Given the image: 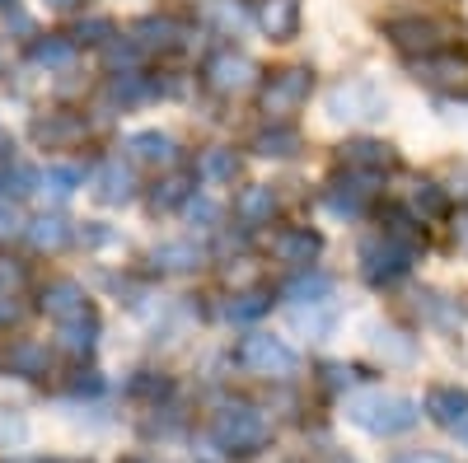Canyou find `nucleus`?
I'll return each mask as SVG.
<instances>
[{
	"mask_svg": "<svg viewBox=\"0 0 468 463\" xmlns=\"http://www.w3.org/2000/svg\"><path fill=\"white\" fill-rule=\"evenodd\" d=\"M388 463H454V458H445L436 449H403V454H394Z\"/></svg>",
	"mask_w": 468,
	"mask_h": 463,
	"instance_id": "38",
	"label": "nucleus"
},
{
	"mask_svg": "<svg viewBox=\"0 0 468 463\" xmlns=\"http://www.w3.org/2000/svg\"><path fill=\"white\" fill-rule=\"evenodd\" d=\"M234 216H239L244 225H267L271 216H277V192H271L267 183L244 187L239 197H234Z\"/></svg>",
	"mask_w": 468,
	"mask_h": 463,
	"instance_id": "19",
	"label": "nucleus"
},
{
	"mask_svg": "<svg viewBox=\"0 0 468 463\" xmlns=\"http://www.w3.org/2000/svg\"><path fill=\"white\" fill-rule=\"evenodd\" d=\"M291 323H295L300 332H314V337H328V332L337 328L328 300H324V304H291Z\"/></svg>",
	"mask_w": 468,
	"mask_h": 463,
	"instance_id": "28",
	"label": "nucleus"
},
{
	"mask_svg": "<svg viewBox=\"0 0 468 463\" xmlns=\"http://www.w3.org/2000/svg\"><path fill=\"white\" fill-rule=\"evenodd\" d=\"M10 370H15V374H28V379L48 374V346H37V342H19L15 352H10Z\"/></svg>",
	"mask_w": 468,
	"mask_h": 463,
	"instance_id": "31",
	"label": "nucleus"
},
{
	"mask_svg": "<svg viewBox=\"0 0 468 463\" xmlns=\"http://www.w3.org/2000/svg\"><path fill=\"white\" fill-rule=\"evenodd\" d=\"M132 33H136L141 52H178V47H187V28L174 24V19H141Z\"/></svg>",
	"mask_w": 468,
	"mask_h": 463,
	"instance_id": "16",
	"label": "nucleus"
},
{
	"mask_svg": "<svg viewBox=\"0 0 468 463\" xmlns=\"http://www.w3.org/2000/svg\"><path fill=\"white\" fill-rule=\"evenodd\" d=\"M15 229H19V216L10 211V202H0V239L15 235Z\"/></svg>",
	"mask_w": 468,
	"mask_h": 463,
	"instance_id": "40",
	"label": "nucleus"
},
{
	"mask_svg": "<svg viewBox=\"0 0 468 463\" xmlns=\"http://www.w3.org/2000/svg\"><path fill=\"white\" fill-rule=\"evenodd\" d=\"M85 0H48V10H57V15H70V10H80Z\"/></svg>",
	"mask_w": 468,
	"mask_h": 463,
	"instance_id": "43",
	"label": "nucleus"
},
{
	"mask_svg": "<svg viewBox=\"0 0 468 463\" xmlns=\"http://www.w3.org/2000/svg\"><path fill=\"white\" fill-rule=\"evenodd\" d=\"M384 37H388V43H394L399 52H408V57H431V52H441V43L450 37V28H445L441 19L399 15V19L384 24Z\"/></svg>",
	"mask_w": 468,
	"mask_h": 463,
	"instance_id": "6",
	"label": "nucleus"
},
{
	"mask_svg": "<svg viewBox=\"0 0 468 463\" xmlns=\"http://www.w3.org/2000/svg\"><path fill=\"white\" fill-rule=\"evenodd\" d=\"M211 436L220 449L229 454H258L267 440H271V421L267 412H258L253 403H225L216 416H211Z\"/></svg>",
	"mask_w": 468,
	"mask_h": 463,
	"instance_id": "2",
	"label": "nucleus"
},
{
	"mask_svg": "<svg viewBox=\"0 0 468 463\" xmlns=\"http://www.w3.org/2000/svg\"><path fill=\"white\" fill-rule=\"evenodd\" d=\"M234 174H239V160H234V150L211 145V150L202 154V178H211V183H234Z\"/></svg>",
	"mask_w": 468,
	"mask_h": 463,
	"instance_id": "33",
	"label": "nucleus"
},
{
	"mask_svg": "<svg viewBox=\"0 0 468 463\" xmlns=\"http://www.w3.org/2000/svg\"><path fill=\"white\" fill-rule=\"evenodd\" d=\"M24 235H28V244H33L37 253H61V248L70 244V225H66L61 216H37V220L24 225Z\"/></svg>",
	"mask_w": 468,
	"mask_h": 463,
	"instance_id": "21",
	"label": "nucleus"
},
{
	"mask_svg": "<svg viewBox=\"0 0 468 463\" xmlns=\"http://www.w3.org/2000/svg\"><path fill=\"white\" fill-rule=\"evenodd\" d=\"M43 314L61 328V323H80V319H90L94 309H90V295L75 286V281H48V290H43Z\"/></svg>",
	"mask_w": 468,
	"mask_h": 463,
	"instance_id": "12",
	"label": "nucleus"
},
{
	"mask_svg": "<svg viewBox=\"0 0 468 463\" xmlns=\"http://www.w3.org/2000/svg\"><path fill=\"white\" fill-rule=\"evenodd\" d=\"M85 132H90V122L75 118V112H48V118L33 122V141L48 150H66L75 141H85Z\"/></svg>",
	"mask_w": 468,
	"mask_h": 463,
	"instance_id": "14",
	"label": "nucleus"
},
{
	"mask_svg": "<svg viewBox=\"0 0 468 463\" xmlns=\"http://www.w3.org/2000/svg\"><path fill=\"white\" fill-rule=\"evenodd\" d=\"M94 342H99V319H80V323H61V346L70 356H90L94 352Z\"/></svg>",
	"mask_w": 468,
	"mask_h": 463,
	"instance_id": "30",
	"label": "nucleus"
},
{
	"mask_svg": "<svg viewBox=\"0 0 468 463\" xmlns=\"http://www.w3.org/2000/svg\"><path fill=\"white\" fill-rule=\"evenodd\" d=\"M295 150H300V136L291 127H267L253 136V154H262V160H291Z\"/></svg>",
	"mask_w": 468,
	"mask_h": 463,
	"instance_id": "25",
	"label": "nucleus"
},
{
	"mask_svg": "<svg viewBox=\"0 0 468 463\" xmlns=\"http://www.w3.org/2000/svg\"><path fill=\"white\" fill-rule=\"evenodd\" d=\"M342 154H346V164H351V169H366V174H379V169L394 164V150L379 145V141H351Z\"/></svg>",
	"mask_w": 468,
	"mask_h": 463,
	"instance_id": "24",
	"label": "nucleus"
},
{
	"mask_svg": "<svg viewBox=\"0 0 468 463\" xmlns=\"http://www.w3.org/2000/svg\"><path fill=\"white\" fill-rule=\"evenodd\" d=\"M183 202H192V183L187 178H165L160 187H154V211H174Z\"/></svg>",
	"mask_w": 468,
	"mask_h": 463,
	"instance_id": "36",
	"label": "nucleus"
},
{
	"mask_svg": "<svg viewBox=\"0 0 468 463\" xmlns=\"http://www.w3.org/2000/svg\"><path fill=\"white\" fill-rule=\"evenodd\" d=\"M454 239H459V248L468 253V211H463V216L454 220Z\"/></svg>",
	"mask_w": 468,
	"mask_h": 463,
	"instance_id": "42",
	"label": "nucleus"
},
{
	"mask_svg": "<svg viewBox=\"0 0 468 463\" xmlns=\"http://www.w3.org/2000/svg\"><path fill=\"white\" fill-rule=\"evenodd\" d=\"M267 304H271V295H262V290L234 295V300L225 304V319H229V323H253V319H262V314H267Z\"/></svg>",
	"mask_w": 468,
	"mask_h": 463,
	"instance_id": "32",
	"label": "nucleus"
},
{
	"mask_svg": "<svg viewBox=\"0 0 468 463\" xmlns=\"http://www.w3.org/2000/svg\"><path fill=\"white\" fill-rule=\"evenodd\" d=\"M417 80L431 85L441 94L468 99V52H431V57H417Z\"/></svg>",
	"mask_w": 468,
	"mask_h": 463,
	"instance_id": "7",
	"label": "nucleus"
},
{
	"mask_svg": "<svg viewBox=\"0 0 468 463\" xmlns=\"http://www.w3.org/2000/svg\"><path fill=\"white\" fill-rule=\"evenodd\" d=\"M28 61L37 70H66L75 61V37H61V33H48V37H37V43L28 47Z\"/></svg>",
	"mask_w": 468,
	"mask_h": 463,
	"instance_id": "20",
	"label": "nucleus"
},
{
	"mask_svg": "<svg viewBox=\"0 0 468 463\" xmlns=\"http://www.w3.org/2000/svg\"><path fill=\"white\" fill-rule=\"evenodd\" d=\"M5 150H10V132H5V127H0V154H5Z\"/></svg>",
	"mask_w": 468,
	"mask_h": 463,
	"instance_id": "45",
	"label": "nucleus"
},
{
	"mask_svg": "<svg viewBox=\"0 0 468 463\" xmlns=\"http://www.w3.org/2000/svg\"><path fill=\"white\" fill-rule=\"evenodd\" d=\"M271 253H277V262H291V267H309L319 253H324V235L319 229H304V225H295V229H282L277 239H271Z\"/></svg>",
	"mask_w": 468,
	"mask_h": 463,
	"instance_id": "13",
	"label": "nucleus"
},
{
	"mask_svg": "<svg viewBox=\"0 0 468 463\" xmlns=\"http://www.w3.org/2000/svg\"><path fill=\"white\" fill-rule=\"evenodd\" d=\"M127 150H132V160H141V164H174V136H165V132H132V141H127Z\"/></svg>",
	"mask_w": 468,
	"mask_h": 463,
	"instance_id": "23",
	"label": "nucleus"
},
{
	"mask_svg": "<svg viewBox=\"0 0 468 463\" xmlns=\"http://www.w3.org/2000/svg\"><path fill=\"white\" fill-rule=\"evenodd\" d=\"M90 187H94V197L103 202V206H127L132 197H136V174H132V164H122L112 154V160H103L94 174H90Z\"/></svg>",
	"mask_w": 468,
	"mask_h": 463,
	"instance_id": "10",
	"label": "nucleus"
},
{
	"mask_svg": "<svg viewBox=\"0 0 468 463\" xmlns=\"http://www.w3.org/2000/svg\"><path fill=\"white\" fill-rule=\"evenodd\" d=\"M356 384V370L351 365H324V389L328 394H342V389H351Z\"/></svg>",
	"mask_w": 468,
	"mask_h": 463,
	"instance_id": "37",
	"label": "nucleus"
},
{
	"mask_svg": "<svg viewBox=\"0 0 468 463\" xmlns=\"http://www.w3.org/2000/svg\"><path fill=\"white\" fill-rule=\"evenodd\" d=\"M384 235L394 239V244H403L408 253H421V244H426V239H421V225H417L408 211H388V216H384Z\"/></svg>",
	"mask_w": 468,
	"mask_h": 463,
	"instance_id": "29",
	"label": "nucleus"
},
{
	"mask_svg": "<svg viewBox=\"0 0 468 463\" xmlns=\"http://www.w3.org/2000/svg\"><path fill=\"white\" fill-rule=\"evenodd\" d=\"M239 365L262 374V379H291L300 370V356L291 352V346L282 337H271V332H249L239 342Z\"/></svg>",
	"mask_w": 468,
	"mask_h": 463,
	"instance_id": "4",
	"label": "nucleus"
},
{
	"mask_svg": "<svg viewBox=\"0 0 468 463\" xmlns=\"http://www.w3.org/2000/svg\"><path fill=\"white\" fill-rule=\"evenodd\" d=\"M309 89H314V75L304 66H286V70L271 75V85L262 89V112L267 118H291V112L309 99Z\"/></svg>",
	"mask_w": 468,
	"mask_h": 463,
	"instance_id": "8",
	"label": "nucleus"
},
{
	"mask_svg": "<svg viewBox=\"0 0 468 463\" xmlns=\"http://www.w3.org/2000/svg\"><path fill=\"white\" fill-rule=\"evenodd\" d=\"M370 183H375V174L346 164V174H337V178L328 183V192H324L328 211H333V216H361V206H366V197H370Z\"/></svg>",
	"mask_w": 468,
	"mask_h": 463,
	"instance_id": "11",
	"label": "nucleus"
},
{
	"mask_svg": "<svg viewBox=\"0 0 468 463\" xmlns=\"http://www.w3.org/2000/svg\"><path fill=\"white\" fill-rule=\"evenodd\" d=\"M328 295H333V277L328 272H304V277H295L286 286V300L291 304H324Z\"/></svg>",
	"mask_w": 468,
	"mask_h": 463,
	"instance_id": "27",
	"label": "nucleus"
},
{
	"mask_svg": "<svg viewBox=\"0 0 468 463\" xmlns=\"http://www.w3.org/2000/svg\"><path fill=\"white\" fill-rule=\"evenodd\" d=\"M258 28L267 37H277V43L295 37V28H300V0H262V5H258Z\"/></svg>",
	"mask_w": 468,
	"mask_h": 463,
	"instance_id": "17",
	"label": "nucleus"
},
{
	"mask_svg": "<svg viewBox=\"0 0 468 463\" xmlns=\"http://www.w3.org/2000/svg\"><path fill=\"white\" fill-rule=\"evenodd\" d=\"M0 5H10V0H0Z\"/></svg>",
	"mask_w": 468,
	"mask_h": 463,
	"instance_id": "47",
	"label": "nucleus"
},
{
	"mask_svg": "<svg viewBox=\"0 0 468 463\" xmlns=\"http://www.w3.org/2000/svg\"><path fill=\"white\" fill-rule=\"evenodd\" d=\"M454 431H459V440H463V445H468V416H463V421H459V426H454Z\"/></svg>",
	"mask_w": 468,
	"mask_h": 463,
	"instance_id": "44",
	"label": "nucleus"
},
{
	"mask_svg": "<svg viewBox=\"0 0 468 463\" xmlns=\"http://www.w3.org/2000/svg\"><path fill=\"white\" fill-rule=\"evenodd\" d=\"M150 94H154V85H150V80H141L136 70L112 75V85H108V99H117V103H136V99H150Z\"/></svg>",
	"mask_w": 468,
	"mask_h": 463,
	"instance_id": "34",
	"label": "nucleus"
},
{
	"mask_svg": "<svg viewBox=\"0 0 468 463\" xmlns=\"http://www.w3.org/2000/svg\"><path fill=\"white\" fill-rule=\"evenodd\" d=\"M388 112V94L375 80H346L328 94V118L333 122H379Z\"/></svg>",
	"mask_w": 468,
	"mask_h": 463,
	"instance_id": "3",
	"label": "nucleus"
},
{
	"mask_svg": "<svg viewBox=\"0 0 468 463\" xmlns=\"http://www.w3.org/2000/svg\"><path fill=\"white\" fill-rule=\"evenodd\" d=\"M421 412L436 421V426H459V421L468 416V394L459 389V384H436V389H426V403Z\"/></svg>",
	"mask_w": 468,
	"mask_h": 463,
	"instance_id": "15",
	"label": "nucleus"
},
{
	"mask_svg": "<svg viewBox=\"0 0 468 463\" xmlns=\"http://www.w3.org/2000/svg\"><path fill=\"white\" fill-rule=\"evenodd\" d=\"M412 258L417 253H408L403 244H394L388 235H375V239L361 244V277L370 286H394V281H403L412 272Z\"/></svg>",
	"mask_w": 468,
	"mask_h": 463,
	"instance_id": "5",
	"label": "nucleus"
},
{
	"mask_svg": "<svg viewBox=\"0 0 468 463\" xmlns=\"http://www.w3.org/2000/svg\"><path fill=\"white\" fill-rule=\"evenodd\" d=\"M412 211L417 216H445L450 211V197H445L436 183H417L412 187Z\"/></svg>",
	"mask_w": 468,
	"mask_h": 463,
	"instance_id": "35",
	"label": "nucleus"
},
{
	"mask_svg": "<svg viewBox=\"0 0 468 463\" xmlns=\"http://www.w3.org/2000/svg\"><path fill=\"white\" fill-rule=\"evenodd\" d=\"M370 346H375V356H379L384 365H412V361H417V342L403 337L399 328L375 323V328H370Z\"/></svg>",
	"mask_w": 468,
	"mask_h": 463,
	"instance_id": "18",
	"label": "nucleus"
},
{
	"mask_svg": "<svg viewBox=\"0 0 468 463\" xmlns=\"http://www.w3.org/2000/svg\"><path fill=\"white\" fill-rule=\"evenodd\" d=\"M202 258H207V253L192 244V239H174V244H160V248L150 253V262L160 267V272H197Z\"/></svg>",
	"mask_w": 468,
	"mask_h": 463,
	"instance_id": "22",
	"label": "nucleus"
},
{
	"mask_svg": "<svg viewBox=\"0 0 468 463\" xmlns=\"http://www.w3.org/2000/svg\"><path fill=\"white\" fill-rule=\"evenodd\" d=\"M346 421L351 426H361L379 440L388 436H403L421 421V407L403 394H388V389H366V394H351L346 398Z\"/></svg>",
	"mask_w": 468,
	"mask_h": 463,
	"instance_id": "1",
	"label": "nucleus"
},
{
	"mask_svg": "<svg viewBox=\"0 0 468 463\" xmlns=\"http://www.w3.org/2000/svg\"><path fill=\"white\" fill-rule=\"evenodd\" d=\"M48 463H70V458H48Z\"/></svg>",
	"mask_w": 468,
	"mask_h": 463,
	"instance_id": "46",
	"label": "nucleus"
},
{
	"mask_svg": "<svg viewBox=\"0 0 468 463\" xmlns=\"http://www.w3.org/2000/svg\"><path fill=\"white\" fill-rule=\"evenodd\" d=\"M80 183H85V174L75 169V164H52L48 174H37V192H48L52 202H66Z\"/></svg>",
	"mask_w": 468,
	"mask_h": 463,
	"instance_id": "26",
	"label": "nucleus"
},
{
	"mask_svg": "<svg viewBox=\"0 0 468 463\" xmlns=\"http://www.w3.org/2000/svg\"><path fill=\"white\" fill-rule=\"evenodd\" d=\"M103 33H108V19H90V24H80L75 37H85V43H103Z\"/></svg>",
	"mask_w": 468,
	"mask_h": 463,
	"instance_id": "39",
	"label": "nucleus"
},
{
	"mask_svg": "<svg viewBox=\"0 0 468 463\" xmlns=\"http://www.w3.org/2000/svg\"><path fill=\"white\" fill-rule=\"evenodd\" d=\"M258 80V66L244 57V52H216L211 61H207V85L216 89V94H239V89H249Z\"/></svg>",
	"mask_w": 468,
	"mask_h": 463,
	"instance_id": "9",
	"label": "nucleus"
},
{
	"mask_svg": "<svg viewBox=\"0 0 468 463\" xmlns=\"http://www.w3.org/2000/svg\"><path fill=\"white\" fill-rule=\"evenodd\" d=\"M19 314V304H15V295H5V290H0V328H5L10 319Z\"/></svg>",
	"mask_w": 468,
	"mask_h": 463,
	"instance_id": "41",
	"label": "nucleus"
}]
</instances>
